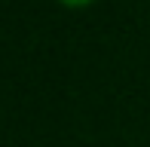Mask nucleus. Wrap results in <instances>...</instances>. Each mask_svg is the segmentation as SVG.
<instances>
[{
	"label": "nucleus",
	"instance_id": "1",
	"mask_svg": "<svg viewBox=\"0 0 150 147\" xmlns=\"http://www.w3.org/2000/svg\"><path fill=\"white\" fill-rule=\"evenodd\" d=\"M58 3H64V6H86V3H92V0H58Z\"/></svg>",
	"mask_w": 150,
	"mask_h": 147
}]
</instances>
